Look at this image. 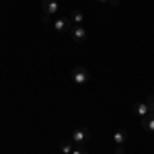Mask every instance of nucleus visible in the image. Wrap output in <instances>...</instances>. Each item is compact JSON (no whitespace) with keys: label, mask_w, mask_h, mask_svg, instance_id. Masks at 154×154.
Masks as SVG:
<instances>
[{"label":"nucleus","mask_w":154,"mask_h":154,"mask_svg":"<svg viewBox=\"0 0 154 154\" xmlns=\"http://www.w3.org/2000/svg\"><path fill=\"white\" fill-rule=\"evenodd\" d=\"M88 70H84L82 66H76V68H72V80L76 84H84V82H88Z\"/></svg>","instance_id":"f257e3e1"},{"label":"nucleus","mask_w":154,"mask_h":154,"mask_svg":"<svg viewBox=\"0 0 154 154\" xmlns=\"http://www.w3.org/2000/svg\"><path fill=\"white\" fill-rule=\"evenodd\" d=\"M68 33H70V37L76 41V43H82L84 39H86V29H84L82 25H74Z\"/></svg>","instance_id":"f03ea898"},{"label":"nucleus","mask_w":154,"mask_h":154,"mask_svg":"<svg viewBox=\"0 0 154 154\" xmlns=\"http://www.w3.org/2000/svg\"><path fill=\"white\" fill-rule=\"evenodd\" d=\"M86 140H88V128H78V130L72 134V142L74 144H86Z\"/></svg>","instance_id":"7ed1b4c3"},{"label":"nucleus","mask_w":154,"mask_h":154,"mask_svg":"<svg viewBox=\"0 0 154 154\" xmlns=\"http://www.w3.org/2000/svg\"><path fill=\"white\" fill-rule=\"evenodd\" d=\"M41 8H43V14H56L60 8V4H58V0H43L41 2Z\"/></svg>","instance_id":"20e7f679"},{"label":"nucleus","mask_w":154,"mask_h":154,"mask_svg":"<svg viewBox=\"0 0 154 154\" xmlns=\"http://www.w3.org/2000/svg\"><path fill=\"white\" fill-rule=\"evenodd\" d=\"M54 29L56 31H70L72 29V19L66 17V19H56L54 21Z\"/></svg>","instance_id":"39448f33"},{"label":"nucleus","mask_w":154,"mask_h":154,"mask_svg":"<svg viewBox=\"0 0 154 154\" xmlns=\"http://www.w3.org/2000/svg\"><path fill=\"white\" fill-rule=\"evenodd\" d=\"M134 111H136V115L146 117V115H148V105H146V101H144V103H136V105H134Z\"/></svg>","instance_id":"423d86ee"},{"label":"nucleus","mask_w":154,"mask_h":154,"mask_svg":"<svg viewBox=\"0 0 154 154\" xmlns=\"http://www.w3.org/2000/svg\"><path fill=\"white\" fill-rule=\"evenodd\" d=\"M142 128L146 131H154V115H146L142 119Z\"/></svg>","instance_id":"0eeeda50"},{"label":"nucleus","mask_w":154,"mask_h":154,"mask_svg":"<svg viewBox=\"0 0 154 154\" xmlns=\"http://www.w3.org/2000/svg\"><path fill=\"white\" fill-rule=\"evenodd\" d=\"M125 140H128V134H125L123 130L115 131V136H113V142L115 144H125Z\"/></svg>","instance_id":"6e6552de"},{"label":"nucleus","mask_w":154,"mask_h":154,"mask_svg":"<svg viewBox=\"0 0 154 154\" xmlns=\"http://www.w3.org/2000/svg\"><path fill=\"white\" fill-rule=\"evenodd\" d=\"M146 105H148V115H154V95L146 97Z\"/></svg>","instance_id":"1a4fd4ad"},{"label":"nucleus","mask_w":154,"mask_h":154,"mask_svg":"<svg viewBox=\"0 0 154 154\" xmlns=\"http://www.w3.org/2000/svg\"><path fill=\"white\" fill-rule=\"evenodd\" d=\"M72 21H76V25H80L84 21V14H82V11H74L72 12V17H70Z\"/></svg>","instance_id":"9d476101"},{"label":"nucleus","mask_w":154,"mask_h":154,"mask_svg":"<svg viewBox=\"0 0 154 154\" xmlns=\"http://www.w3.org/2000/svg\"><path fill=\"white\" fill-rule=\"evenodd\" d=\"M72 150H74V148H72V142L70 140H64V142H62V152L64 154H72Z\"/></svg>","instance_id":"9b49d317"},{"label":"nucleus","mask_w":154,"mask_h":154,"mask_svg":"<svg viewBox=\"0 0 154 154\" xmlns=\"http://www.w3.org/2000/svg\"><path fill=\"white\" fill-rule=\"evenodd\" d=\"M115 154H125V148H123V144H117V146H115Z\"/></svg>","instance_id":"f8f14e48"},{"label":"nucleus","mask_w":154,"mask_h":154,"mask_svg":"<svg viewBox=\"0 0 154 154\" xmlns=\"http://www.w3.org/2000/svg\"><path fill=\"white\" fill-rule=\"evenodd\" d=\"M72 154H88L84 148H80V150H72Z\"/></svg>","instance_id":"ddd939ff"},{"label":"nucleus","mask_w":154,"mask_h":154,"mask_svg":"<svg viewBox=\"0 0 154 154\" xmlns=\"http://www.w3.org/2000/svg\"><path fill=\"white\" fill-rule=\"evenodd\" d=\"M41 23H49V14H43L41 17Z\"/></svg>","instance_id":"4468645a"},{"label":"nucleus","mask_w":154,"mask_h":154,"mask_svg":"<svg viewBox=\"0 0 154 154\" xmlns=\"http://www.w3.org/2000/svg\"><path fill=\"white\" fill-rule=\"evenodd\" d=\"M109 2H111L113 6H117V4H119V0H109Z\"/></svg>","instance_id":"2eb2a0df"},{"label":"nucleus","mask_w":154,"mask_h":154,"mask_svg":"<svg viewBox=\"0 0 154 154\" xmlns=\"http://www.w3.org/2000/svg\"><path fill=\"white\" fill-rule=\"evenodd\" d=\"M97 2H109V0H97Z\"/></svg>","instance_id":"dca6fc26"}]
</instances>
